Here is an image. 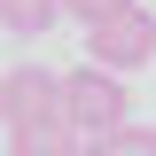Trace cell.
<instances>
[{"label": "cell", "instance_id": "6da1fadb", "mask_svg": "<svg viewBox=\"0 0 156 156\" xmlns=\"http://www.w3.org/2000/svg\"><path fill=\"white\" fill-rule=\"evenodd\" d=\"M62 109H70L78 140H109L133 125V94H125V78L94 70V62H78V70H62Z\"/></svg>", "mask_w": 156, "mask_h": 156}, {"label": "cell", "instance_id": "7a4b0ae2", "mask_svg": "<svg viewBox=\"0 0 156 156\" xmlns=\"http://www.w3.org/2000/svg\"><path fill=\"white\" fill-rule=\"evenodd\" d=\"M0 125H8V140L47 133V125H70V109H62V78L39 70V62L8 70V86H0Z\"/></svg>", "mask_w": 156, "mask_h": 156}, {"label": "cell", "instance_id": "3957f363", "mask_svg": "<svg viewBox=\"0 0 156 156\" xmlns=\"http://www.w3.org/2000/svg\"><path fill=\"white\" fill-rule=\"evenodd\" d=\"M86 62H94V70H109V78L156 62V16H148V8H133V16L94 23V31H86Z\"/></svg>", "mask_w": 156, "mask_h": 156}, {"label": "cell", "instance_id": "277c9868", "mask_svg": "<svg viewBox=\"0 0 156 156\" xmlns=\"http://www.w3.org/2000/svg\"><path fill=\"white\" fill-rule=\"evenodd\" d=\"M55 16H62V0H0V31H16V39L55 31Z\"/></svg>", "mask_w": 156, "mask_h": 156}, {"label": "cell", "instance_id": "5b68a950", "mask_svg": "<svg viewBox=\"0 0 156 156\" xmlns=\"http://www.w3.org/2000/svg\"><path fill=\"white\" fill-rule=\"evenodd\" d=\"M86 156H156V125H125L109 140H86Z\"/></svg>", "mask_w": 156, "mask_h": 156}, {"label": "cell", "instance_id": "8992f818", "mask_svg": "<svg viewBox=\"0 0 156 156\" xmlns=\"http://www.w3.org/2000/svg\"><path fill=\"white\" fill-rule=\"evenodd\" d=\"M62 16H78L94 31V23H109V16H133V0H62Z\"/></svg>", "mask_w": 156, "mask_h": 156}, {"label": "cell", "instance_id": "52a82bcc", "mask_svg": "<svg viewBox=\"0 0 156 156\" xmlns=\"http://www.w3.org/2000/svg\"><path fill=\"white\" fill-rule=\"evenodd\" d=\"M0 86H8V70H0Z\"/></svg>", "mask_w": 156, "mask_h": 156}]
</instances>
